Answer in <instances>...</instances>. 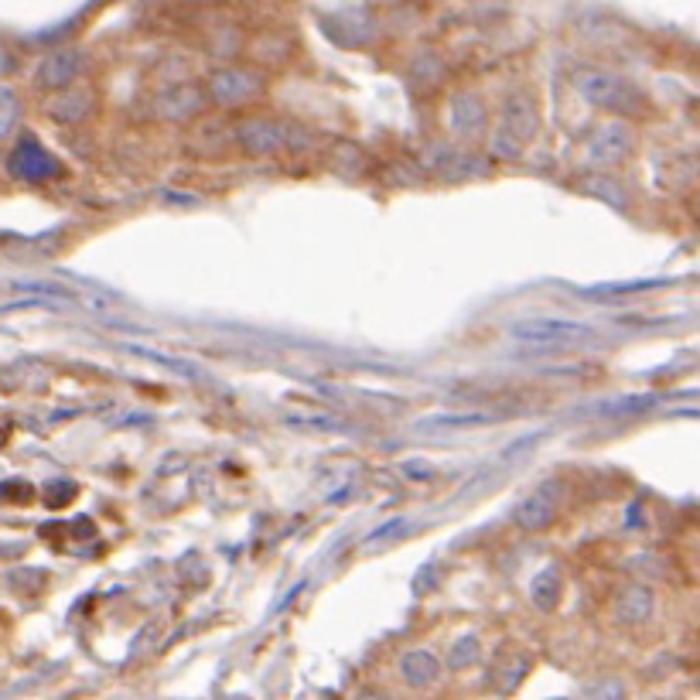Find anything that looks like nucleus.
Instances as JSON below:
<instances>
[{"label":"nucleus","mask_w":700,"mask_h":700,"mask_svg":"<svg viewBox=\"0 0 700 700\" xmlns=\"http://www.w3.org/2000/svg\"><path fill=\"white\" fill-rule=\"evenodd\" d=\"M574 90L584 103H592L598 109H608V114H619V117H635L642 114V93L632 86V82L611 75V72H595V69H584L574 75Z\"/></svg>","instance_id":"nucleus-1"},{"label":"nucleus","mask_w":700,"mask_h":700,"mask_svg":"<svg viewBox=\"0 0 700 700\" xmlns=\"http://www.w3.org/2000/svg\"><path fill=\"white\" fill-rule=\"evenodd\" d=\"M540 127V109L534 103V96L516 93L506 100V109H502V127L492 137V154L499 158H520L523 144L537 137Z\"/></svg>","instance_id":"nucleus-2"},{"label":"nucleus","mask_w":700,"mask_h":700,"mask_svg":"<svg viewBox=\"0 0 700 700\" xmlns=\"http://www.w3.org/2000/svg\"><path fill=\"white\" fill-rule=\"evenodd\" d=\"M236 140L249 154H277V151H304L312 144V133L298 124L254 117L236 127Z\"/></svg>","instance_id":"nucleus-3"},{"label":"nucleus","mask_w":700,"mask_h":700,"mask_svg":"<svg viewBox=\"0 0 700 700\" xmlns=\"http://www.w3.org/2000/svg\"><path fill=\"white\" fill-rule=\"evenodd\" d=\"M510 335L516 342L540 346V349H560V346H581L595 335L592 325L568 322V318H526L510 325Z\"/></svg>","instance_id":"nucleus-4"},{"label":"nucleus","mask_w":700,"mask_h":700,"mask_svg":"<svg viewBox=\"0 0 700 700\" xmlns=\"http://www.w3.org/2000/svg\"><path fill=\"white\" fill-rule=\"evenodd\" d=\"M18 291L45 298V301H59V304H75L82 312H106L109 301H114L106 291L93 284H72V280H21Z\"/></svg>","instance_id":"nucleus-5"},{"label":"nucleus","mask_w":700,"mask_h":700,"mask_svg":"<svg viewBox=\"0 0 700 700\" xmlns=\"http://www.w3.org/2000/svg\"><path fill=\"white\" fill-rule=\"evenodd\" d=\"M8 172L21 182H32V185H42V182H51L62 175V164L55 161L35 137H21L14 151L8 154Z\"/></svg>","instance_id":"nucleus-6"},{"label":"nucleus","mask_w":700,"mask_h":700,"mask_svg":"<svg viewBox=\"0 0 700 700\" xmlns=\"http://www.w3.org/2000/svg\"><path fill=\"white\" fill-rule=\"evenodd\" d=\"M209 96L222 106H240V103H249L257 100L264 82L260 75H254L249 69H236V66H226V69H215L209 72Z\"/></svg>","instance_id":"nucleus-7"},{"label":"nucleus","mask_w":700,"mask_h":700,"mask_svg":"<svg viewBox=\"0 0 700 700\" xmlns=\"http://www.w3.org/2000/svg\"><path fill=\"white\" fill-rule=\"evenodd\" d=\"M560 492H564V486L560 482H544L537 486L534 492H529L520 506L513 510V523L520 529H526V534H537V529H547L557 516V502H560Z\"/></svg>","instance_id":"nucleus-8"},{"label":"nucleus","mask_w":700,"mask_h":700,"mask_svg":"<svg viewBox=\"0 0 700 700\" xmlns=\"http://www.w3.org/2000/svg\"><path fill=\"white\" fill-rule=\"evenodd\" d=\"M632 144H635L632 127L622 124V120H611V124H602L592 137H587L584 154H587V161H592V164L605 167V164H619L632 151Z\"/></svg>","instance_id":"nucleus-9"},{"label":"nucleus","mask_w":700,"mask_h":700,"mask_svg":"<svg viewBox=\"0 0 700 700\" xmlns=\"http://www.w3.org/2000/svg\"><path fill=\"white\" fill-rule=\"evenodd\" d=\"M82 69H86V62H82V51L79 48H59V51H51L48 59L38 66V86L59 93V90L72 86Z\"/></svg>","instance_id":"nucleus-10"},{"label":"nucleus","mask_w":700,"mask_h":700,"mask_svg":"<svg viewBox=\"0 0 700 700\" xmlns=\"http://www.w3.org/2000/svg\"><path fill=\"white\" fill-rule=\"evenodd\" d=\"M656 608V598L646 584H629L622 587V595L615 598V619L626 622V626H642L650 622V615Z\"/></svg>","instance_id":"nucleus-11"},{"label":"nucleus","mask_w":700,"mask_h":700,"mask_svg":"<svg viewBox=\"0 0 700 700\" xmlns=\"http://www.w3.org/2000/svg\"><path fill=\"white\" fill-rule=\"evenodd\" d=\"M486 127V103L471 93H458L452 100V130L458 137H475Z\"/></svg>","instance_id":"nucleus-12"},{"label":"nucleus","mask_w":700,"mask_h":700,"mask_svg":"<svg viewBox=\"0 0 700 700\" xmlns=\"http://www.w3.org/2000/svg\"><path fill=\"white\" fill-rule=\"evenodd\" d=\"M93 109V93L90 90H59V96L48 100V114L51 120L59 124H75V120H86Z\"/></svg>","instance_id":"nucleus-13"},{"label":"nucleus","mask_w":700,"mask_h":700,"mask_svg":"<svg viewBox=\"0 0 700 700\" xmlns=\"http://www.w3.org/2000/svg\"><path fill=\"white\" fill-rule=\"evenodd\" d=\"M199 106H202V93L195 86H172L154 96V109L167 120H182V117L195 114Z\"/></svg>","instance_id":"nucleus-14"},{"label":"nucleus","mask_w":700,"mask_h":700,"mask_svg":"<svg viewBox=\"0 0 700 700\" xmlns=\"http://www.w3.org/2000/svg\"><path fill=\"white\" fill-rule=\"evenodd\" d=\"M400 674L410 687H431L441 677V663L428 650H410L400 660Z\"/></svg>","instance_id":"nucleus-15"},{"label":"nucleus","mask_w":700,"mask_h":700,"mask_svg":"<svg viewBox=\"0 0 700 700\" xmlns=\"http://www.w3.org/2000/svg\"><path fill=\"white\" fill-rule=\"evenodd\" d=\"M482 424H492V417L482 413V410H471V413H434V417L417 420V431L441 434V431H471V428H482Z\"/></svg>","instance_id":"nucleus-16"},{"label":"nucleus","mask_w":700,"mask_h":700,"mask_svg":"<svg viewBox=\"0 0 700 700\" xmlns=\"http://www.w3.org/2000/svg\"><path fill=\"white\" fill-rule=\"evenodd\" d=\"M529 598H534L537 608H553L560 602V574L557 568H547L534 578V587H529Z\"/></svg>","instance_id":"nucleus-17"},{"label":"nucleus","mask_w":700,"mask_h":700,"mask_svg":"<svg viewBox=\"0 0 700 700\" xmlns=\"http://www.w3.org/2000/svg\"><path fill=\"white\" fill-rule=\"evenodd\" d=\"M529 669V660L526 656H516V660H502L495 669H492V684L499 687V693H510L520 687V680L526 677Z\"/></svg>","instance_id":"nucleus-18"},{"label":"nucleus","mask_w":700,"mask_h":700,"mask_svg":"<svg viewBox=\"0 0 700 700\" xmlns=\"http://www.w3.org/2000/svg\"><path fill=\"white\" fill-rule=\"evenodd\" d=\"M482 660V642L479 635H458V642H452V650H447V666L452 669H465L471 663H479Z\"/></svg>","instance_id":"nucleus-19"},{"label":"nucleus","mask_w":700,"mask_h":700,"mask_svg":"<svg viewBox=\"0 0 700 700\" xmlns=\"http://www.w3.org/2000/svg\"><path fill=\"white\" fill-rule=\"evenodd\" d=\"M21 117V100L11 86H0V140H4Z\"/></svg>","instance_id":"nucleus-20"},{"label":"nucleus","mask_w":700,"mask_h":700,"mask_svg":"<svg viewBox=\"0 0 700 700\" xmlns=\"http://www.w3.org/2000/svg\"><path fill=\"white\" fill-rule=\"evenodd\" d=\"M407 520H389V523H383L380 529H373V534L362 540V550H373V547H383V544H389V540H397L400 534H407Z\"/></svg>","instance_id":"nucleus-21"},{"label":"nucleus","mask_w":700,"mask_h":700,"mask_svg":"<svg viewBox=\"0 0 700 700\" xmlns=\"http://www.w3.org/2000/svg\"><path fill=\"white\" fill-rule=\"evenodd\" d=\"M127 352H133V355H144V359H154V362H161V366H167V370H175V373H182V376H202L195 366H188V362H182V359H172V355H161V352H151V349H140V346H124Z\"/></svg>","instance_id":"nucleus-22"},{"label":"nucleus","mask_w":700,"mask_h":700,"mask_svg":"<svg viewBox=\"0 0 700 700\" xmlns=\"http://www.w3.org/2000/svg\"><path fill=\"white\" fill-rule=\"evenodd\" d=\"M587 700H626V687L619 680H598L587 687Z\"/></svg>","instance_id":"nucleus-23"},{"label":"nucleus","mask_w":700,"mask_h":700,"mask_svg":"<svg viewBox=\"0 0 700 700\" xmlns=\"http://www.w3.org/2000/svg\"><path fill=\"white\" fill-rule=\"evenodd\" d=\"M666 280H635V284H608V288H595V294H626V291H646V288H660Z\"/></svg>","instance_id":"nucleus-24"},{"label":"nucleus","mask_w":700,"mask_h":700,"mask_svg":"<svg viewBox=\"0 0 700 700\" xmlns=\"http://www.w3.org/2000/svg\"><path fill=\"white\" fill-rule=\"evenodd\" d=\"M8 69V48H4V42H0V72Z\"/></svg>","instance_id":"nucleus-25"},{"label":"nucleus","mask_w":700,"mask_h":700,"mask_svg":"<svg viewBox=\"0 0 700 700\" xmlns=\"http://www.w3.org/2000/svg\"><path fill=\"white\" fill-rule=\"evenodd\" d=\"M355 700H386L383 693H362V697H355Z\"/></svg>","instance_id":"nucleus-26"}]
</instances>
